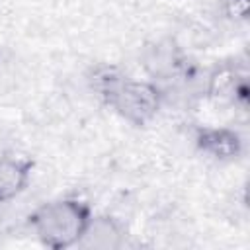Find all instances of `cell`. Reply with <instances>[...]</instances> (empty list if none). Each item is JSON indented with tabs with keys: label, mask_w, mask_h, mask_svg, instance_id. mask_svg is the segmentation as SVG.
<instances>
[{
	"label": "cell",
	"mask_w": 250,
	"mask_h": 250,
	"mask_svg": "<svg viewBox=\"0 0 250 250\" xmlns=\"http://www.w3.org/2000/svg\"><path fill=\"white\" fill-rule=\"evenodd\" d=\"M197 146L201 152L217 160H232L240 154L242 141L236 131L227 127H207L197 131Z\"/></svg>",
	"instance_id": "cell-4"
},
{
	"label": "cell",
	"mask_w": 250,
	"mask_h": 250,
	"mask_svg": "<svg viewBox=\"0 0 250 250\" xmlns=\"http://www.w3.org/2000/svg\"><path fill=\"white\" fill-rule=\"evenodd\" d=\"M123 238H125V229L121 227V223L109 215H100V217H90V223L78 246L94 248V250H115L123 244Z\"/></svg>",
	"instance_id": "cell-3"
},
{
	"label": "cell",
	"mask_w": 250,
	"mask_h": 250,
	"mask_svg": "<svg viewBox=\"0 0 250 250\" xmlns=\"http://www.w3.org/2000/svg\"><path fill=\"white\" fill-rule=\"evenodd\" d=\"M246 80L232 68H215L207 82V96L215 102H246Z\"/></svg>",
	"instance_id": "cell-6"
},
{
	"label": "cell",
	"mask_w": 250,
	"mask_h": 250,
	"mask_svg": "<svg viewBox=\"0 0 250 250\" xmlns=\"http://www.w3.org/2000/svg\"><path fill=\"white\" fill-rule=\"evenodd\" d=\"M31 168L33 162L27 158L0 156V203L14 199L25 189Z\"/></svg>",
	"instance_id": "cell-5"
},
{
	"label": "cell",
	"mask_w": 250,
	"mask_h": 250,
	"mask_svg": "<svg viewBox=\"0 0 250 250\" xmlns=\"http://www.w3.org/2000/svg\"><path fill=\"white\" fill-rule=\"evenodd\" d=\"M223 12L230 20H246L248 0H223Z\"/></svg>",
	"instance_id": "cell-7"
},
{
	"label": "cell",
	"mask_w": 250,
	"mask_h": 250,
	"mask_svg": "<svg viewBox=\"0 0 250 250\" xmlns=\"http://www.w3.org/2000/svg\"><path fill=\"white\" fill-rule=\"evenodd\" d=\"M92 211L78 199H57L37 207L27 223L39 242L53 250L78 246L90 223Z\"/></svg>",
	"instance_id": "cell-1"
},
{
	"label": "cell",
	"mask_w": 250,
	"mask_h": 250,
	"mask_svg": "<svg viewBox=\"0 0 250 250\" xmlns=\"http://www.w3.org/2000/svg\"><path fill=\"white\" fill-rule=\"evenodd\" d=\"M160 104H162V92L154 84L129 80L127 76L107 100V105H111L129 123L139 127L146 125L158 113Z\"/></svg>",
	"instance_id": "cell-2"
}]
</instances>
